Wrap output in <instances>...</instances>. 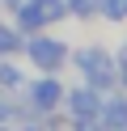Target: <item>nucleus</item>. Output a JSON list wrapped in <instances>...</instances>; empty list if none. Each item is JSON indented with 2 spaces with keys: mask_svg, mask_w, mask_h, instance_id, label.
Returning <instances> with one entry per match:
<instances>
[{
  "mask_svg": "<svg viewBox=\"0 0 127 131\" xmlns=\"http://www.w3.org/2000/svg\"><path fill=\"white\" fill-rule=\"evenodd\" d=\"M64 118H68V127H76V131H97V114H102V93L93 85H85V80H76V85H68L64 89Z\"/></svg>",
  "mask_w": 127,
  "mask_h": 131,
  "instance_id": "nucleus-3",
  "label": "nucleus"
},
{
  "mask_svg": "<svg viewBox=\"0 0 127 131\" xmlns=\"http://www.w3.org/2000/svg\"><path fill=\"white\" fill-rule=\"evenodd\" d=\"M13 21L25 30V34H34V30H55V26L68 21V4L64 0H30Z\"/></svg>",
  "mask_w": 127,
  "mask_h": 131,
  "instance_id": "nucleus-5",
  "label": "nucleus"
},
{
  "mask_svg": "<svg viewBox=\"0 0 127 131\" xmlns=\"http://www.w3.org/2000/svg\"><path fill=\"white\" fill-rule=\"evenodd\" d=\"M97 21H106V26H127V0H102L97 4Z\"/></svg>",
  "mask_w": 127,
  "mask_h": 131,
  "instance_id": "nucleus-10",
  "label": "nucleus"
},
{
  "mask_svg": "<svg viewBox=\"0 0 127 131\" xmlns=\"http://www.w3.org/2000/svg\"><path fill=\"white\" fill-rule=\"evenodd\" d=\"M64 76L59 72H30V80H25V89H21V97L38 110V118H47V114H55L59 106H64ZM42 127V123H38Z\"/></svg>",
  "mask_w": 127,
  "mask_h": 131,
  "instance_id": "nucleus-4",
  "label": "nucleus"
},
{
  "mask_svg": "<svg viewBox=\"0 0 127 131\" xmlns=\"http://www.w3.org/2000/svg\"><path fill=\"white\" fill-rule=\"evenodd\" d=\"M21 47H25V30L8 13H0V55H21Z\"/></svg>",
  "mask_w": 127,
  "mask_h": 131,
  "instance_id": "nucleus-8",
  "label": "nucleus"
},
{
  "mask_svg": "<svg viewBox=\"0 0 127 131\" xmlns=\"http://www.w3.org/2000/svg\"><path fill=\"white\" fill-rule=\"evenodd\" d=\"M30 72L21 68V55H0V93H21Z\"/></svg>",
  "mask_w": 127,
  "mask_h": 131,
  "instance_id": "nucleus-7",
  "label": "nucleus"
},
{
  "mask_svg": "<svg viewBox=\"0 0 127 131\" xmlns=\"http://www.w3.org/2000/svg\"><path fill=\"white\" fill-rule=\"evenodd\" d=\"M30 0H0V13H8V17H17V13L25 9Z\"/></svg>",
  "mask_w": 127,
  "mask_h": 131,
  "instance_id": "nucleus-12",
  "label": "nucleus"
},
{
  "mask_svg": "<svg viewBox=\"0 0 127 131\" xmlns=\"http://www.w3.org/2000/svg\"><path fill=\"white\" fill-rule=\"evenodd\" d=\"M21 59L30 63V72H64L72 59V42L55 30H34V34H25Z\"/></svg>",
  "mask_w": 127,
  "mask_h": 131,
  "instance_id": "nucleus-2",
  "label": "nucleus"
},
{
  "mask_svg": "<svg viewBox=\"0 0 127 131\" xmlns=\"http://www.w3.org/2000/svg\"><path fill=\"white\" fill-rule=\"evenodd\" d=\"M68 68H72L85 85H93L97 93H106V89L119 85V76H114V51H110L106 42H81V47H72Z\"/></svg>",
  "mask_w": 127,
  "mask_h": 131,
  "instance_id": "nucleus-1",
  "label": "nucleus"
},
{
  "mask_svg": "<svg viewBox=\"0 0 127 131\" xmlns=\"http://www.w3.org/2000/svg\"><path fill=\"white\" fill-rule=\"evenodd\" d=\"M64 4H68V21L89 26V21H97V4L102 0H64Z\"/></svg>",
  "mask_w": 127,
  "mask_h": 131,
  "instance_id": "nucleus-9",
  "label": "nucleus"
},
{
  "mask_svg": "<svg viewBox=\"0 0 127 131\" xmlns=\"http://www.w3.org/2000/svg\"><path fill=\"white\" fill-rule=\"evenodd\" d=\"M114 76H119V89H127V42L114 47Z\"/></svg>",
  "mask_w": 127,
  "mask_h": 131,
  "instance_id": "nucleus-11",
  "label": "nucleus"
},
{
  "mask_svg": "<svg viewBox=\"0 0 127 131\" xmlns=\"http://www.w3.org/2000/svg\"><path fill=\"white\" fill-rule=\"evenodd\" d=\"M97 127L106 131H127V89H106L102 93V114H97Z\"/></svg>",
  "mask_w": 127,
  "mask_h": 131,
  "instance_id": "nucleus-6",
  "label": "nucleus"
}]
</instances>
